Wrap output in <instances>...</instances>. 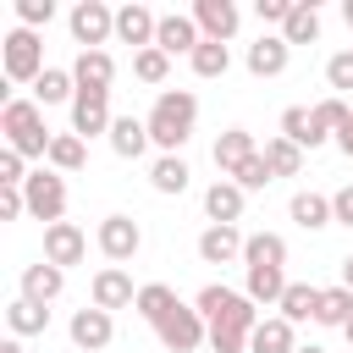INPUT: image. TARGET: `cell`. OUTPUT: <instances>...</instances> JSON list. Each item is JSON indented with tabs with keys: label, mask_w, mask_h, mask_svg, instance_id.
I'll use <instances>...</instances> for the list:
<instances>
[{
	"label": "cell",
	"mask_w": 353,
	"mask_h": 353,
	"mask_svg": "<svg viewBox=\"0 0 353 353\" xmlns=\"http://www.w3.org/2000/svg\"><path fill=\"white\" fill-rule=\"evenodd\" d=\"M143 121H149V143L160 154H182V143L193 138V121H199V99L188 88H160Z\"/></svg>",
	"instance_id": "1"
},
{
	"label": "cell",
	"mask_w": 353,
	"mask_h": 353,
	"mask_svg": "<svg viewBox=\"0 0 353 353\" xmlns=\"http://www.w3.org/2000/svg\"><path fill=\"white\" fill-rule=\"evenodd\" d=\"M0 132H6V149H17L22 160H50L55 132L44 127V105H39V99H6Z\"/></svg>",
	"instance_id": "2"
},
{
	"label": "cell",
	"mask_w": 353,
	"mask_h": 353,
	"mask_svg": "<svg viewBox=\"0 0 353 353\" xmlns=\"http://www.w3.org/2000/svg\"><path fill=\"white\" fill-rule=\"evenodd\" d=\"M193 309H199L210 325H232V331H248V336H254V325L265 320L248 292H232V287H221V281H210V287L193 298Z\"/></svg>",
	"instance_id": "3"
},
{
	"label": "cell",
	"mask_w": 353,
	"mask_h": 353,
	"mask_svg": "<svg viewBox=\"0 0 353 353\" xmlns=\"http://www.w3.org/2000/svg\"><path fill=\"white\" fill-rule=\"evenodd\" d=\"M0 72H6V83H39L50 72L44 66V39L33 28H11L0 39Z\"/></svg>",
	"instance_id": "4"
},
{
	"label": "cell",
	"mask_w": 353,
	"mask_h": 353,
	"mask_svg": "<svg viewBox=\"0 0 353 353\" xmlns=\"http://www.w3.org/2000/svg\"><path fill=\"white\" fill-rule=\"evenodd\" d=\"M154 336H160L165 353H199V347H210V320H204L193 303H176V309L154 325Z\"/></svg>",
	"instance_id": "5"
},
{
	"label": "cell",
	"mask_w": 353,
	"mask_h": 353,
	"mask_svg": "<svg viewBox=\"0 0 353 353\" xmlns=\"http://www.w3.org/2000/svg\"><path fill=\"white\" fill-rule=\"evenodd\" d=\"M22 199H28V215H33V221L55 226V221L66 215V176H61V171H50V165H39V171H28Z\"/></svg>",
	"instance_id": "6"
},
{
	"label": "cell",
	"mask_w": 353,
	"mask_h": 353,
	"mask_svg": "<svg viewBox=\"0 0 353 353\" xmlns=\"http://www.w3.org/2000/svg\"><path fill=\"white\" fill-rule=\"evenodd\" d=\"M66 28H72V39H77L83 50H105V44L116 39V11H110L105 0H77V6L66 11Z\"/></svg>",
	"instance_id": "7"
},
{
	"label": "cell",
	"mask_w": 353,
	"mask_h": 353,
	"mask_svg": "<svg viewBox=\"0 0 353 353\" xmlns=\"http://www.w3.org/2000/svg\"><path fill=\"white\" fill-rule=\"evenodd\" d=\"M94 243H99V254H105L110 265H127V259L143 248V226H138L132 215H105L99 232H94Z\"/></svg>",
	"instance_id": "8"
},
{
	"label": "cell",
	"mask_w": 353,
	"mask_h": 353,
	"mask_svg": "<svg viewBox=\"0 0 353 353\" xmlns=\"http://www.w3.org/2000/svg\"><path fill=\"white\" fill-rule=\"evenodd\" d=\"M88 303L105 309V314H116V309L138 303V287H132V276H127L121 265H105V270H94V281H88Z\"/></svg>",
	"instance_id": "9"
},
{
	"label": "cell",
	"mask_w": 353,
	"mask_h": 353,
	"mask_svg": "<svg viewBox=\"0 0 353 353\" xmlns=\"http://www.w3.org/2000/svg\"><path fill=\"white\" fill-rule=\"evenodd\" d=\"M83 254H88V237H83L77 221H55V226H44V259H50V265L72 270V265H83Z\"/></svg>",
	"instance_id": "10"
},
{
	"label": "cell",
	"mask_w": 353,
	"mask_h": 353,
	"mask_svg": "<svg viewBox=\"0 0 353 353\" xmlns=\"http://www.w3.org/2000/svg\"><path fill=\"white\" fill-rule=\"evenodd\" d=\"M66 336H72V347H83V353H99V347H110V336H116V320H110L105 309H94V303H83V309L72 314V325H66Z\"/></svg>",
	"instance_id": "11"
},
{
	"label": "cell",
	"mask_w": 353,
	"mask_h": 353,
	"mask_svg": "<svg viewBox=\"0 0 353 353\" xmlns=\"http://www.w3.org/2000/svg\"><path fill=\"white\" fill-rule=\"evenodd\" d=\"M204 44V33H199V22H193V11H165L160 17V33H154V50H165V55H193Z\"/></svg>",
	"instance_id": "12"
},
{
	"label": "cell",
	"mask_w": 353,
	"mask_h": 353,
	"mask_svg": "<svg viewBox=\"0 0 353 353\" xmlns=\"http://www.w3.org/2000/svg\"><path fill=\"white\" fill-rule=\"evenodd\" d=\"M110 121H116V116H110V94H83V88H77V99H72V132H77L83 143L99 138V132L110 138Z\"/></svg>",
	"instance_id": "13"
},
{
	"label": "cell",
	"mask_w": 353,
	"mask_h": 353,
	"mask_svg": "<svg viewBox=\"0 0 353 353\" xmlns=\"http://www.w3.org/2000/svg\"><path fill=\"white\" fill-rule=\"evenodd\" d=\"M210 154H215V171L232 182V176L259 154V143H254V132H248V127H226V132L215 138V149H210Z\"/></svg>",
	"instance_id": "14"
},
{
	"label": "cell",
	"mask_w": 353,
	"mask_h": 353,
	"mask_svg": "<svg viewBox=\"0 0 353 353\" xmlns=\"http://www.w3.org/2000/svg\"><path fill=\"white\" fill-rule=\"evenodd\" d=\"M154 33H160V17H154L149 6L127 0V6L116 11V39H121V44H132V55H138V50H149V44H154Z\"/></svg>",
	"instance_id": "15"
},
{
	"label": "cell",
	"mask_w": 353,
	"mask_h": 353,
	"mask_svg": "<svg viewBox=\"0 0 353 353\" xmlns=\"http://www.w3.org/2000/svg\"><path fill=\"white\" fill-rule=\"evenodd\" d=\"M287 61H292V44H287L281 33H259V39L248 44V55H243V66H248L254 77H281Z\"/></svg>",
	"instance_id": "16"
},
{
	"label": "cell",
	"mask_w": 353,
	"mask_h": 353,
	"mask_svg": "<svg viewBox=\"0 0 353 353\" xmlns=\"http://www.w3.org/2000/svg\"><path fill=\"white\" fill-rule=\"evenodd\" d=\"M243 204H248V193H243L237 182H226V176H215V182L204 188V215H210V226H237V221H243Z\"/></svg>",
	"instance_id": "17"
},
{
	"label": "cell",
	"mask_w": 353,
	"mask_h": 353,
	"mask_svg": "<svg viewBox=\"0 0 353 353\" xmlns=\"http://www.w3.org/2000/svg\"><path fill=\"white\" fill-rule=\"evenodd\" d=\"M193 22H199V33H204V39L226 44V39L243 28V11H237L232 0H199V6H193Z\"/></svg>",
	"instance_id": "18"
},
{
	"label": "cell",
	"mask_w": 353,
	"mask_h": 353,
	"mask_svg": "<svg viewBox=\"0 0 353 353\" xmlns=\"http://www.w3.org/2000/svg\"><path fill=\"white\" fill-rule=\"evenodd\" d=\"M72 77H77L83 94H110V83H116V61H110V50H83V55L72 61Z\"/></svg>",
	"instance_id": "19"
},
{
	"label": "cell",
	"mask_w": 353,
	"mask_h": 353,
	"mask_svg": "<svg viewBox=\"0 0 353 353\" xmlns=\"http://www.w3.org/2000/svg\"><path fill=\"white\" fill-rule=\"evenodd\" d=\"M243 232L237 226H204L199 232V259L204 265H232V259H243Z\"/></svg>",
	"instance_id": "20"
},
{
	"label": "cell",
	"mask_w": 353,
	"mask_h": 353,
	"mask_svg": "<svg viewBox=\"0 0 353 353\" xmlns=\"http://www.w3.org/2000/svg\"><path fill=\"white\" fill-rule=\"evenodd\" d=\"M61 287H66V270L50 265V259H39V265L22 270V298H28V303H44V309H50V303L61 298Z\"/></svg>",
	"instance_id": "21"
},
{
	"label": "cell",
	"mask_w": 353,
	"mask_h": 353,
	"mask_svg": "<svg viewBox=\"0 0 353 353\" xmlns=\"http://www.w3.org/2000/svg\"><path fill=\"white\" fill-rule=\"evenodd\" d=\"M287 215H292L303 232L336 226V215H331V193H314V188H298V193H292V204H287Z\"/></svg>",
	"instance_id": "22"
},
{
	"label": "cell",
	"mask_w": 353,
	"mask_h": 353,
	"mask_svg": "<svg viewBox=\"0 0 353 353\" xmlns=\"http://www.w3.org/2000/svg\"><path fill=\"white\" fill-rule=\"evenodd\" d=\"M243 265H248V270H281V265H287V237H281V232H248Z\"/></svg>",
	"instance_id": "23"
},
{
	"label": "cell",
	"mask_w": 353,
	"mask_h": 353,
	"mask_svg": "<svg viewBox=\"0 0 353 353\" xmlns=\"http://www.w3.org/2000/svg\"><path fill=\"white\" fill-rule=\"evenodd\" d=\"M248 353H298V325H287L281 314H265L248 336Z\"/></svg>",
	"instance_id": "24"
},
{
	"label": "cell",
	"mask_w": 353,
	"mask_h": 353,
	"mask_svg": "<svg viewBox=\"0 0 353 353\" xmlns=\"http://www.w3.org/2000/svg\"><path fill=\"white\" fill-rule=\"evenodd\" d=\"M276 314H281L287 325H303V320H314V314H320V287H309V281H287V292H281Z\"/></svg>",
	"instance_id": "25"
},
{
	"label": "cell",
	"mask_w": 353,
	"mask_h": 353,
	"mask_svg": "<svg viewBox=\"0 0 353 353\" xmlns=\"http://www.w3.org/2000/svg\"><path fill=\"white\" fill-rule=\"evenodd\" d=\"M110 149H116L121 160H138V154L149 149V121H143V116H116V121H110Z\"/></svg>",
	"instance_id": "26"
},
{
	"label": "cell",
	"mask_w": 353,
	"mask_h": 353,
	"mask_svg": "<svg viewBox=\"0 0 353 353\" xmlns=\"http://www.w3.org/2000/svg\"><path fill=\"white\" fill-rule=\"evenodd\" d=\"M188 182H193V171H188L182 154H160V160L149 165V188L165 193V199H171V193H188Z\"/></svg>",
	"instance_id": "27"
},
{
	"label": "cell",
	"mask_w": 353,
	"mask_h": 353,
	"mask_svg": "<svg viewBox=\"0 0 353 353\" xmlns=\"http://www.w3.org/2000/svg\"><path fill=\"white\" fill-rule=\"evenodd\" d=\"M281 138H292L298 149H320V143H325L309 105H287V110H281Z\"/></svg>",
	"instance_id": "28"
},
{
	"label": "cell",
	"mask_w": 353,
	"mask_h": 353,
	"mask_svg": "<svg viewBox=\"0 0 353 353\" xmlns=\"http://www.w3.org/2000/svg\"><path fill=\"white\" fill-rule=\"evenodd\" d=\"M33 99H39V105H72V99H77V77H72L66 66H50V72L33 83Z\"/></svg>",
	"instance_id": "29"
},
{
	"label": "cell",
	"mask_w": 353,
	"mask_h": 353,
	"mask_svg": "<svg viewBox=\"0 0 353 353\" xmlns=\"http://www.w3.org/2000/svg\"><path fill=\"white\" fill-rule=\"evenodd\" d=\"M44 165H50V171H61V176H66V171H83V165H88V143H83L77 132H55V143H50V160H44Z\"/></svg>",
	"instance_id": "30"
},
{
	"label": "cell",
	"mask_w": 353,
	"mask_h": 353,
	"mask_svg": "<svg viewBox=\"0 0 353 353\" xmlns=\"http://www.w3.org/2000/svg\"><path fill=\"white\" fill-rule=\"evenodd\" d=\"M176 303H182V298H176V292H171L165 281H149V287H138V303H132V309H138V320L160 325V320H165V314H171Z\"/></svg>",
	"instance_id": "31"
},
{
	"label": "cell",
	"mask_w": 353,
	"mask_h": 353,
	"mask_svg": "<svg viewBox=\"0 0 353 353\" xmlns=\"http://www.w3.org/2000/svg\"><path fill=\"white\" fill-rule=\"evenodd\" d=\"M6 325H11V336H44V331H50V309L17 298V303L6 309Z\"/></svg>",
	"instance_id": "32"
},
{
	"label": "cell",
	"mask_w": 353,
	"mask_h": 353,
	"mask_svg": "<svg viewBox=\"0 0 353 353\" xmlns=\"http://www.w3.org/2000/svg\"><path fill=\"white\" fill-rule=\"evenodd\" d=\"M259 154H265V165H270L276 176H298V171H303V149H298L292 138H281V132H276V138H265V149H259Z\"/></svg>",
	"instance_id": "33"
},
{
	"label": "cell",
	"mask_w": 353,
	"mask_h": 353,
	"mask_svg": "<svg viewBox=\"0 0 353 353\" xmlns=\"http://www.w3.org/2000/svg\"><path fill=\"white\" fill-rule=\"evenodd\" d=\"M243 292H248L259 309H276V303H281V292H287V270H248Z\"/></svg>",
	"instance_id": "34"
},
{
	"label": "cell",
	"mask_w": 353,
	"mask_h": 353,
	"mask_svg": "<svg viewBox=\"0 0 353 353\" xmlns=\"http://www.w3.org/2000/svg\"><path fill=\"white\" fill-rule=\"evenodd\" d=\"M281 39H287V44H314V39H320V11H314L309 0H298L292 17L281 22Z\"/></svg>",
	"instance_id": "35"
},
{
	"label": "cell",
	"mask_w": 353,
	"mask_h": 353,
	"mask_svg": "<svg viewBox=\"0 0 353 353\" xmlns=\"http://www.w3.org/2000/svg\"><path fill=\"white\" fill-rule=\"evenodd\" d=\"M353 320V292L336 281V287H320V314H314V325H347Z\"/></svg>",
	"instance_id": "36"
},
{
	"label": "cell",
	"mask_w": 353,
	"mask_h": 353,
	"mask_svg": "<svg viewBox=\"0 0 353 353\" xmlns=\"http://www.w3.org/2000/svg\"><path fill=\"white\" fill-rule=\"evenodd\" d=\"M188 66H193L199 77H226V72H232V50H226V44H215V39H204V44L188 55Z\"/></svg>",
	"instance_id": "37"
},
{
	"label": "cell",
	"mask_w": 353,
	"mask_h": 353,
	"mask_svg": "<svg viewBox=\"0 0 353 353\" xmlns=\"http://www.w3.org/2000/svg\"><path fill=\"white\" fill-rule=\"evenodd\" d=\"M314 110V127H320V138H336L342 127H347V116H353V105L342 99V94H331V99H320V105H309Z\"/></svg>",
	"instance_id": "38"
},
{
	"label": "cell",
	"mask_w": 353,
	"mask_h": 353,
	"mask_svg": "<svg viewBox=\"0 0 353 353\" xmlns=\"http://www.w3.org/2000/svg\"><path fill=\"white\" fill-rule=\"evenodd\" d=\"M165 72H171V55H165V50H154V44H149V50H138V55H132V77H138V83H154V88H160V83H165Z\"/></svg>",
	"instance_id": "39"
},
{
	"label": "cell",
	"mask_w": 353,
	"mask_h": 353,
	"mask_svg": "<svg viewBox=\"0 0 353 353\" xmlns=\"http://www.w3.org/2000/svg\"><path fill=\"white\" fill-rule=\"evenodd\" d=\"M232 182H237L243 193H259V188H270V182H276V171L265 165V154H254V160H248V165H243V171H237Z\"/></svg>",
	"instance_id": "40"
},
{
	"label": "cell",
	"mask_w": 353,
	"mask_h": 353,
	"mask_svg": "<svg viewBox=\"0 0 353 353\" xmlns=\"http://www.w3.org/2000/svg\"><path fill=\"white\" fill-rule=\"evenodd\" d=\"M325 83H331L336 94H353V50H336V55L325 61Z\"/></svg>",
	"instance_id": "41"
},
{
	"label": "cell",
	"mask_w": 353,
	"mask_h": 353,
	"mask_svg": "<svg viewBox=\"0 0 353 353\" xmlns=\"http://www.w3.org/2000/svg\"><path fill=\"white\" fill-rule=\"evenodd\" d=\"M55 17V0H17V22L22 28H50Z\"/></svg>",
	"instance_id": "42"
},
{
	"label": "cell",
	"mask_w": 353,
	"mask_h": 353,
	"mask_svg": "<svg viewBox=\"0 0 353 353\" xmlns=\"http://www.w3.org/2000/svg\"><path fill=\"white\" fill-rule=\"evenodd\" d=\"M210 353H248V331H232V325H210Z\"/></svg>",
	"instance_id": "43"
},
{
	"label": "cell",
	"mask_w": 353,
	"mask_h": 353,
	"mask_svg": "<svg viewBox=\"0 0 353 353\" xmlns=\"http://www.w3.org/2000/svg\"><path fill=\"white\" fill-rule=\"evenodd\" d=\"M22 182H28L22 154H17V149H0V188H22Z\"/></svg>",
	"instance_id": "44"
},
{
	"label": "cell",
	"mask_w": 353,
	"mask_h": 353,
	"mask_svg": "<svg viewBox=\"0 0 353 353\" xmlns=\"http://www.w3.org/2000/svg\"><path fill=\"white\" fill-rule=\"evenodd\" d=\"M292 6H298V0H259V6H254V17H259V22H276V28H281V22L292 17Z\"/></svg>",
	"instance_id": "45"
},
{
	"label": "cell",
	"mask_w": 353,
	"mask_h": 353,
	"mask_svg": "<svg viewBox=\"0 0 353 353\" xmlns=\"http://www.w3.org/2000/svg\"><path fill=\"white\" fill-rule=\"evenodd\" d=\"M22 215H28L22 188H0V221H22Z\"/></svg>",
	"instance_id": "46"
},
{
	"label": "cell",
	"mask_w": 353,
	"mask_h": 353,
	"mask_svg": "<svg viewBox=\"0 0 353 353\" xmlns=\"http://www.w3.org/2000/svg\"><path fill=\"white\" fill-rule=\"evenodd\" d=\"M331 215H336V226H353V182L331 193Z\"/></svg>",
	"instance_id": "47"
},
{
	"label": "cell",
	"mask_w": 353,
	"mask_h": 353,
	"mask_svg": "<svg viewBox=\"0 0 353 353\" xmlns=\"http://www.w3.org/2000/svg\"><path fill=\"white\" fill-rule=\"evenodd\" d=\"M336 149H342V154H347V160H353V116H347V127H342V132H336Z\"/></svg>",
	"instance_id": "48"
},
{
	"label": "cell",
	"mask_w": 353,
	"mask_h": 353,
	"mask_svg": "<svg viewBox=\"0 0 353 353\" xmlns=\"http://www.w3.org/2000/svg\"><path fill=\"white\" fill-rule=\"evenodd\" d=\"M342 287H347V292H353V254H347V259H342Z\"/></svg>",
	"instance_id": "49"
},
{
	"label": "cell",
	"mask_w": 353,
	"mask_h": 353,
	"mask_svg": "<svg viewBox=\"0 0 353 353\" xmlns=\"http://www.w3.org/2000/svg\"><path fill=\"white\" fill-rule=\"evenodd\" d=\"M0 353H22V336H11V342H0Z\"/></svg>",
	"instance_id": "50"
},
{
	"label": "cell",
	"mask_w": 353,
	"mask_h": 353,
	"mask_svg": "<svg viewBox=\"0 0 353 353\" xmlns=\"http://www.w3.org/2000/svg\"><path fill=\"white\" fill-rule=\"evenodd\" d=\"M342 22H347V33H353V0H342Z\"/></svg>",
	"instance_id": "51"
},
{
	"label": "cell",
	"mask_w": 353,
	"mask_h": 353,
	"mask_svg": "<svg viewBox=\"0 0 353 353\" xmlns=\"http://www.w3.org/2000/svg\"><path fill=\"white\" fill-rule=\"evenodd\" d=\"M298 353H325V347H320V342H303V347H298Z\"/></svg>",
	"instance_id": "52"
},
{
	"label": "cell",
	"mask_w": 353,
	"mask_h": 353,
	"mask_svg": "<svg viewBox=\"0 0 353 353\" xmlns=\"http://www.w3.org/2000/svg\"><path fill=\"white\" fill-rule=\"evenodd\" d=\"M342 336H347V347H353V320H347V325H342Z\"/></svg>",
	"instance_id": "53"
}]
</instances>
